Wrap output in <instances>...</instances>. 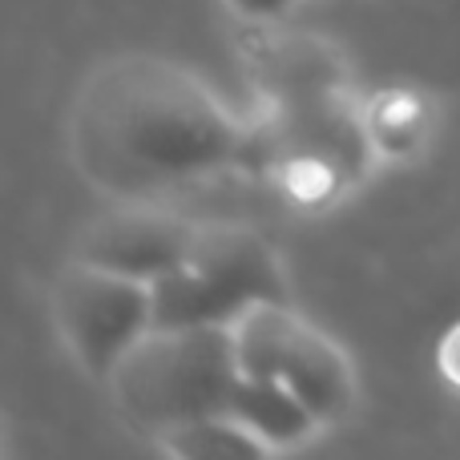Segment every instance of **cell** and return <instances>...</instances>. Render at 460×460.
<instances>
[{
    "label": "cell",
    "mask_w": 460,
    "mask_h": 460,
    "mask_svg": "<svg viewBox=\"0 0 460 460\" xmlns=\"http://www.w3.org/2000/svg\"><path fill=\"white\" fill-rule=\"evenodd\" d=\"M243 380L234 327H150L121 356L105 384L118 412L137 432H162L202 416L230 412Z\"/></svg>",
    "instance_id": "7a4b0ae2"
},
{
    "label": "cell",
    "mask_w": 460,
    "mask_h": 460,
    "mask_svg": "<svg viewBox=\"0 0 460 460\" xmlns=\"http://www.w3.org/2000/svg\"><path fill=\"white\" fill-rule=\"evenodd\" d=\"M194 230H199V223L174 215V210L154 207V199H118V207L102 210L97 218H89L81 226L73 259H85L105 270H118V275L154 283L166 270L186 262Z\"/></svg>",
    "instance_id": "8992f818"
},
{
    "label": "cell",
    "mask_w": 460,
    "mask_h": 460,
    "mask_svg": "<svg viewBox=\"0 0 460 460\" xmlns=\"http://www.w3.org/2000/svg\"><path fill=\"white\" fill-rule=\"evenodd\" d=\"M230 416H238L246 429L259 432L270 453H275V448L303 445V440H311L323 429L287 388H279V384H270V380H259V376H246V372L234 388V400H230Z\"/></svg>",
    "instance_id": "52a82bcc"
},
{
    "label": "cell",
    "mask_w": 460,
    "mask_h": 460,
    "mask_svg": "<svg viewBox=\"0 0 460 460\" xmlns=\"http://www.w3.org/2000/svg\"><path fill=\"white\" fill-rule=\"evenodd\" d=\"M154 327H234L259 303H291L275 246L251 226L199 223L182 267L150 283Z\"/></svg>",
    "instance_id": "3957f363"
},
{
    "label": "cell",
    "mask_w": 460,
    "mask_h": 460,
    "mask_svg": "<svg viewBox=\"0 0 460 460\" xmlns=\"http://www.w3.org/2000/svg\"><path fill=\"white\" fill-rule=\"evenodd\" d=\"M440 372H445L448 384L460 388V323L445 335V343H440Z\"/></svg>",
    "instance_id": "30bf717a"
},
{
    "label": "cell",
    "mask_w": 460,
    "mask_h": 460,
    "mask_svg": "<svg viewBox=\"0 0 460 460\" xmlns=\"http://www.w3.org/2000/svg\"><path fill=\"white\" fill-rule=\"evenodd\" d=\"M246 129L194 69L154 53L93 65L69 110V154L93 190L158 199L234 166Z\"/></svg>",
    "instance_id": "6da1fadb"
},
{
    "label": "cell",
    "mask_w": 460,
    "mask_h": 460,
    "mask_svg": "<svg viewBox=\"0 0 460 460\" xmlns=\"http://www.w3.org/2000/svg\"><path fill=\"white\" fill-rule=\"evenodd\" d=\"M238 364L246 376L287 388L323 429L356 404V367L343 348L303 319L291 303H259L234 323Z\"/></svg>",
    "instance_id": "277c9868"
},
{
    "label": "cell",
    "mask_w": 460,
    "mask_h": 460,
    "mask_svg": "<svg viewBox=\"0 0 460 460\" xmlns=\"http://www.w3.org/2000/svg\"><path fill=\"white\" fill-rule=\"evenodd\" d=\"M158 448L170 453V456H182V460H223V456H262V453H270L267 440H262L254 429H246V424L230 412L178 424V429L162 432Z\"/></svg>",
    "instance_id": "ba28073f"
},
{
    "label": "cell",
    "mask_w": 460,
    "mask_h": 460,
    "mask_svg": "<svg viewBox=\"0 0 460 460\" xmlns=\"http://www.w3.org/2000/svg\"><path fill=\"white\" fill-rule=\"evenodd\" d=\"M234 16H243V21L251 24H267V21H283L287 13H295V8L303 4V0H223Z\"/></svg>",
    "instance_id": "9c48e42d"
},
{
    "label": "cell",
    "mask_w": 460,
    "mask_h": 460,
    "mask_svg": "<svg viewBox=\"0 0 460 460\" xmlns=\"http://www.w3.org/2000/svg\"><path fill=\"white\" fill-rule=\"evenodd\" d=\"M53 327L81 372L110 380L121 356L154 327V291L142 279L69 259L53 283Z\"/></svg>",
    "instance_id": "5b68a950"
}]
</instances>
